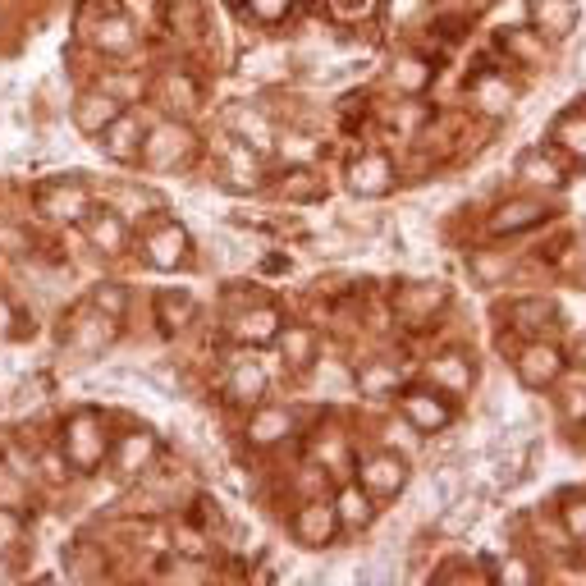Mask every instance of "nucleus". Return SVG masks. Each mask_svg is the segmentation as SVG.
<instances>
[{
    "label": "nucleus",
    "instance_id": "f257e3e1",
    "mask_svg": "<svg viewBox=\"0 0 586 586\" xmlns=\"http://www.w3.org/2000/svg\"><path fill=\"white\" fill-rule=\"evenodd\" d=\"M193 147H197V138L179 120L156 124V129L142 138V156H147V165H152V170H161V174L179 170V165L193 156Z\"/></svg>",
    "mask_w": 586,
    "mask_h": 586
},
{
    "label": "nucleus",
    "instance_id": "f03ea898",
    "mask_svg": "<svg viewBox=\"0 0 586 586\" xmlns=\"http://www.w3.org/2000/svg\"><path fill=\"white\" fill-rule=\"evenodd\" d=\"M65 458L78 472H97L101 458H106V426L97 413H78L65 426Z\"/></svg>",
    "mask_w": 586,
    "mask_h": 586
},
{
    "label": "nucleus",
    "instance_id": "7ed1b4c3",
    "mask_svg": "<svg viewBox=\"0 0 586 586\" xmlns=\"http://www.w3.org/2000/svg\"><path fill=\"white\" fill-rule=\"evenodd\" d=\"M399 413L413 431L435 435V431H445V426L454 422V403H449V394H440V390H408L399 399Z\"/></svg>",
    "mask_w": 586,
    "mask_h": 586
},
{
    "label": "nucleus",
    "instance_id": "20e7f679",
    "mask_svg": "<svg viewBox=\"0 0 586 586\" xmlns=\"http://www.w3.org/2000/svg\"><path fill=\"white\" fill-rule=\"evenodd\" d=\"M220 184L239 188V193L261 184V152H252L248 142L234 138V133L220 138Z\"/></svg>",
    "mask_w": 586,
    "mask_h": 586
},
{
    "label": "nucleus",
    "instance_id": "39448f33",
    "mask_svg": "<svg viewBox=\"0 0 586 586\" xmlns=\"http://www.w3.org/2000/svg\"><path fill=\"white\" fill-rule=\"evenodd\" d=\"M120 321L106 312H97V307L87 303V312H78L74 321H69V348H74L78 358H97V353H106L110 339L120 335Z\"/></svg>",
    "mask_w": 586,
    "mask_h": 586
},
{
    "label": "nucleus",
    "instance_id": "423d86ee",
    "mask_svg": "<svg viewBox=\"0 0 586 586\" xmlns=\"http://www.w3.org/2000/svg\"><path fill=\"white\" fill-rule=\"evenodd\" d=\"M142 252H147V266H156V271H174V266H184V257L193 252V243H188L184 225H174V220H156L152 234H147V243H142Z\"/></svg>",
    "mask_w": 586,
    "mask_h": 586
},
{
    "label": "nucleus",
    "instance_id": "0eeeda50",
    "mask_svg": "<svg viewBox=\"0 0 586 586\" xmlns=\"http://www.w3.org/2000/svg\"><path fill=\"white\" fill-rule=\"evenodd\" d=\"M559 376H564V353H559L554 344L532 339V344L518 353V380L527 385V390H545V385H554Z\"/></svg>",
    "mask_w": 586,
    "mask_h": 586
},
{
    "label": "nucleus",
    "instance_id": "6e6552de",
    "mask_svg": "<svg viewBox=\"0 0 586 586\" xmlns=\"http://www.w3.org/2000/svg\"><path fill=\"white\" fill-rule=\"evenodd\" d=\"M358 481L371 500H390V495L403 490V481H408V467H403L399 454H371L358 463Z\"/></svg>",
    "mask_w": 586,
    "mask_h": 586
},
{
    "label": "nucleus",
    "instance_id": "1a4fd4ad",
    "mask_svg": "<svg viewBox=\"0 0 586 586\" xmlns=\"http://www.w3.org/2000/svg\"><path fill=\"white\" fill-rule=\"evenodd\" d=\"M120 110H124L120 97H110L106 87H92V92H83V97L74 101V124H78V133H87V138H101L110 124L120 120Z\"/></svg>",
    "mask_w": 586,
    "mask_h": 586
},
{
    "label": "nucleus",
    "instance_id": "9d476101",
    "mask_svg": "<svg viewBox=\"0 0 586 586\" xmlns=\"http://www.w3.org/2000/svg\"><path fill=\"white\" fill-rule=\"evenodd\" d=\"M339 532V513L335 504L326 500H312L298 509V518H293V536H298V545H307V550H326L330 541H335Z\"/></svg>",
    "mask_w": 586,
    "mask_h": 586
},
{
    "label": "nucleus",
    "instance_id": "9b49d317",
    "mask_svg": "<svg viewBox=\"0 0 586 586\" xmlns=\"http://www.w3.org/2000/svg\"><path fill=\"white\" fill-rule=\"evenodd\" d=\"M527 19H532V28L545 42H564L577 28L582 10H577V0H532V5H527Z\"/></svg>",
    "mask_w": 586,
    "mask_h": 586
},
{
    "label": "nucleus",
    "instance_id": "f8f14e48",
    "mask_svg": "<svg viewBox=\"0 0 586 586\" xmlns=\"http://www.w3.org/2000/svg\"><path fill=\"white\" fill-rule=\"evenodd\" d=\"M348 188L358 197H385L394 188V165L385 152H367L348 165Z\"/></svg>",
    "mask_w": 586,
    "mask_h": 586
},
{
    "label": "nucleus",
    "instance_id": "ddd939ff",
    "mask_svg": "<svg viewBox=\"0 0 586 586\" xmlns=\"http://www.w3.org/2000/svg\"><path fill=\"white\" fill-rule=\"evenodd\" d=\"M541 220H550V202H541V197H513V202L490 211V234H522V229H536Z\"/></svg>",
    "mask_w": 586,
    "mask_h": 586
},
{
    "label": "nucleus",
    "instance_id": "4468645a",
    "mask_svg": "<svg viewBox=\"0 0 586 586\" xmlns=\"http://www.w3.org/2000/svg\"><path fill=\"white\" fill-rule=\"evenodd\" d=\"M37 211L55 225H74V220H87V193L78 184H51L37 193Z\"/></svg>",
    "mask_w": 586,
    "mask_h": 586
},
{
    "label": "nucleus",
    "instance_id": "2eb2a0df",
    "mask_svg": "<svg viewBox=\"0 0 586 586\" xmlns=\"http://www.w3.org/2000/svg\"><path fill=\"white\" fill-rule=\"evenodd\" d=\"M87 243L101 257H120L129 248V220L120 211H87Z\"/></svg>",
    "mask_w": 586,
    "mask_h": 586
},
{
    "label": "nucleus",
    "instance_id": "dca6fc26",
    "mask_svg": "<svg viewBox=\"0 0 586 586\" xmlns=\"http://www.w3.org/2000/svg\"><path fill=\"white\" fill-rule=\"evenodd\" d=\"M229 133H234V138H243L252 147V152H275V138H280V133H275V124L266 120V115H261V110H252V106H234L229 110Z\"/></svg>",
    "mask_w": 586,
    "mask_h": 586
},
{
    "label": "nucleus",
    "instance_id": "f3484780",
    "mask_svg": "<svg viewBox=\"0 0 586 586\" xmlns=\"http://www.w3.org/2000/svg\"><path fill=\"white\" fill-rule=\"evenodd\" d=\"M426 380H431V390L449 394V399H463L472 390V362L463 353H440V358L426 367Z\"/></svg>",
    "mask_w": 586,
    "mask_h": 586
},
{
    "label": "nucleus",
    "instance_id": "a211bd4d",
    "mask_svg": "<svg viewBox=\"0 0 586 586\" xmlns=\"http://www.w3.org/2000/svg\"><path fill=\"white\" fill-rule=\"evenodd\" d=\"M152 458H156V435L152 431H129L120 445H115V472H120L124 481H133L152 467Z\"/></svg>",
    "mask_w": 586,
    "mask_h": 586
},
{
    "label": "nucleus",
    "instance_id": "6ab92c4d",
    "mask_svg": "<svg viewBox=\"0 0 586 586\" xmlns=\"http://www.w3.org/2000/svg\"><path fill=\"white\" fill-rule=\"evenodd\" d=\"M142 138H147V129H142L133 115H124V110H120V120L106 129V156H110V161H120V165L138 161V156H142Z\"/></svg>",
    "mask_w": 586,
    "mask_h": 586
},
{
    "label": "nucleus",
    "instance_id": "aec40b11",
    "mask_svg": "<svg viewBox=\"0 0 586 586\" xmlns=\"http://www.w3.org/2000/svg\"><path fill=\"white\" fill-rule=\"evenodd\" d=\"M225 390L234 403H261V394H266V367H261L257 358H243L229 367V380Z\"/></svg>",
    "mask_w": 586,
    "mask_h": 586
},
{
    "label": "nucleus",
    "instance_id": "412c9836",
    "mask_svg": "<svg viewBox=\"0 0 586 586\" xmlns=\"http://www.w3.org/2000/svg\"><path fill=\"white\" fill-rule=\"evenodd\" d=\"M289 435H293L289 408H261V413L248 422V440L257 449H271V445H280V440H289Z\"/></svg>",
    "mask_w": 586,
    "mask_h": 586
},
{
    "label": "nucleus",
    "instance_id": "4be33fe9",
    "mask_svg": "<svg viewBox=\"0 0 586 586\" xmlns=\"http://www.w3.org/2000/svg\"><path fill=\"white\" fill-rule=\"evenodd\" d=\"M234 335L252 348H266L271 339H280V312L275 307H252V312H243L234 321Z\"/></svg>",
    "mask_w": 586,
    "mask_h": 586
},
{
    "label": "nucleus",
    "instance_id": "5701e85b",
    "mask_svg": "<svg viewBox=\"0 0 586 586\" xmlns=\"http://www.w3.org/2000/svg\"><path fill=\"white\" fill-rule=\"evenodd\" d=\"M280 358L293 376H298V371H312L316 367V335L307 326H293V330L280 326Z\"/></svg>",
    "mask_w": 586,
    "mask_h": 586
},
{
    "label": "nucleus",
    "instance_id": "b1692460",
    "mask_svg": "<svg viewBox=\"0 0 586 586\" xmlns=\"http://www.w3.org/2000/svg\"><path fill=\"white\" fill-rule=\"evenodd\" d=\"M509 321H513V330H522V335H545V330L559 321V312H554L550 298H522V303L509 307Z\"/></svg>",
    "mask_w": 586,
    "mask_h": 586
},
{
    "label": "nucleus",
    "instance_id": "393cba45",
    "mask_svg": "<svg viewBox=\"0 0 586 586\" xmlns=\"http://www.w3.org/2000/svg\"><path fill=\"white\" fill-rule=\"evenodd\" d=\"M193 298H188L184 289H165L161 298H156V321H161L165 335H179V330H188V321H193Z\"/></svg>",
    "mask_w": 586,
    "mask_h": 586
},
{
    "label": "nucleus",
    "instance_id": "a878e982",
    "mask_svg": "<svg viewBox=\"0 0 586 586\" xmlns=\"http://www.w3.org/2000/svg\"><path fill=\"white\" fill-rule=\"evenodd\" d=\"M518 179L522 184H532V188H559L564 184V170L554 165L550 152H527L518 161Z\"/></svg>",
    "mask_w": 586,
    "mask_h": 586
},
{
    "label": "nucleus",
    "instance_id": "bb28decb",
    "mask_svg": "<svg viewBox=\"0 0 586 586\" xmlns=\"http://www.w3.org/2000/svg\"><path fill=\"white\" fill-rule=\"evenodd\" d=\"M330 504H335L339 522H348V527H367V522L376 518V509H371V495L362 490V481H358V486H344Z\"/></svg>",
    "mask_w": 586,
    "mask_h": 586
},
{
    "label": "nucleus",
    "instance_id": "cd10ccee",
    "mask_svg": "<svg viewBox=\"0 0 586 586\" xmlns=\"http://www.w3.org/2000/svg\"><path fill=\"white\" fill-rule=\"evenodd\" d=\"M445 303H449L445 284H417V289L403 298V316H408V321H426V316H435Z\"/></svg>",
    "mask_w": 586,
    "mask_h": 586
},
{
    "label": "nucleus",
    "instance_id": "c85d7f7f",
    "mask_svg": "<svg viewBox=\"0 0 586 586\" xmlns=\"http://www.w3.org/2000/svg\"><path fill=\"white\" fill-rule=\"evenodd\" d=\"M92 42H97L101 51H110V55H129L133 46H138V37H133V23L129 19H101Z\"/></svg>",
    "mask_w": 586,
    "mask_h": 586
},
{
    "label": "nucleus",
    "instance_id": "c756f323",
    "mask_svg": "<svg viewBox=\"0 0 586 586\" xmlns=\"http://www.w3.org/2000/svg\"><path fill=\"white\" fill-rule=\"evenodd\" d=\"M477 518H481V500H477V495H454V500H449V509H440V527H445L449 536L467 532Z\"/></svg>",
    "mask_w": 586,
    "mask_h": 586
},
{
    "label": "nucleus",
    "instance_id": "7c9ffc66",
    "mask_svg": "<svg viewBox=\"0 0 586 586\" xmlns=\"http://www.w3.org/2000/svg\"><path fill=\"white\" fill-rule=\"evenodd\" d=\"M554 142H559L568 156L586 161V115H582V110H568L564 120L554 124Z\"/></svg>",
    "mask_w": 586,
    "mask_h": 586
},
{
    "label": "nucleus",
    "instance_id": "2f4dec72",
    "mask_svg": "<svg viewBox=\"0 0 586 586\" xmlns=\"http://www.w3.org/2000/svg\"><path fill=\"white\" fill-rule=\"evenodd\" d=\"M358 390L362 394H394L399 390V367L394 362H367L358 371Z\"/></svg>",
    "mask_w": 586,
    "mask_h": 586
},
{
    "label": "nucleus",
    "instance_id": "473e14b6",
    "mask_svg": "<svg viewBox=\"0 0 586 586\" xmlns=\"http://www.w3.org/2000/svg\"><path fill=\"white\" fill-rule=\"evenodd\" d=\"M92 307L120 321V316L129 312V289H124V284H97V289H92Z\"/></svg>",
    "mask_w": 586,
    "mask_h": 586
},
{
    "label": "nucleus",
    "instance_id": "72a5a7b5",
    "mask_svg": "<svg viewBox=\"0 0 586 586\" xmlns=\"http://www.w3.org/2000/svg\"><path fill=\"white\" fill-rule=\"evenodd\" d=\"M394 87H403V92H422L426 83H431V74H426L422 60H394Z\"/></svg>",
    "mask_w": 586,
    "mask_h": 586
},
{
    "label": "nucleus",
    "instance_id": "f704fd0d",
    "mask_svg": "<svg viewBox=\"0 0 586 586\" xmlns=\"http://www.w3.org/2000/svg\"><path fill=\"white\" fill-rule=\"evenodd\" d=\"M197 101V87L188 83L184 74H165V106L170 110H193Z\"/></svg>",
    "mask_w": 586,
    "mask_h": 586
},
{
    "label": "nucleus",
    "instance_id": "c9c22d12",
    "mask_svg": "<svg viewBox=\"0 0 586 586\" xmlns=\"http://www.w3.org/2000/svg\"><path fill=\"white\" fill-rule=\"evenodd\" d=\"M509 271H513V266L504 257H495V252H481V257L472 261V275H477L481 284H500Z\"/></svg>",
    "mask_w": 586,
    "mask_h": 586
},
{
    "label": "nucleus",
    "instance_id": "e433bc0d",
    "mask_svg": "<svg viewBox=\"0 0 586 586\" xmlns=\"http://www.w3.org/2000/svg\"><path fill=\"white\" fill-rule=\"evenodd\" d=\"M564 532L573 536V541H586V500L582 495H573V500L564 504Z\"/></svg>",
    "mask_w": 586,
    "mask_h": 586
},
{
    "label": "nucleus",
    "instance_id": "4c0bfd02",
    "mask_svg": "<svg viewBox=\"0 0 586 586\" xmlns=\"http://www.w3.org/2000/svg\"><path fill=\"white\" fill-rule=\"evenodd\" d=\"M293 10V0H248V14L257 23H280Z\"/></svg>",
    "mask_w": 586,
    "mask_h": 586
},
{
    "label": "nucleus",
    "instance_id": "58836bf2",
    "mask_svg": "<svg viewBox=\"0 0 586 586\" xmlns=\"http://www.w3.org/2000/svg\"><path fill=\"white\" fill-rule=\"evenodd\" d=\"M394 133H417V129H422V124H426V110L422 106H417V101H403V106L399 110H394Z\"/></svg>",
    "mask_w": 586,
    "mask_h": 586
},
{
    "label": "nucleus",
    "instance_id": "ea45409f",
    "mask_svg": "<svg viewBox=\"0 0 586 586\" xmlns=\"http://www.w3.org/2000/svg\"><path fill=\"white\" fill-rule=\"evenodd\" d=\"M477 97H490V115H504L509 110V87L500 83V78H481V87H477Z\"/></svg>",
    "mask_w": 586,
    "mask_h": 586
},
{
    "label": "nucleus",
    "instance_id": "a19ab883",
    "mask_svg": "<svg viewBox=\"0 0 586 586\" xmlns=\"http://www.w3.org/2000/svg\"><path fill=\"white\" fill-rule=\"evenodd\" d=\"M495 577H500V582H536V568L527 564V559H500V564H495Z\"/></svg>",
    "mask_w": 586,
    "mask_h": 586
},
{
    "label": "nucleus",
    "instance_id": "79ce46f5",
    "mask_svg": "<svg viewBox=\"0 0 586 586\" xmlns=\"http://www.w3.org/2000/svg\"><path fill=\"white\" fill-rule=\"evenodd\" d=\"M19 541H23V522H19V513L0 509V550H5V545H19Z\"/></svg>",
    "mask_w": 586,
    "mask_h": 586
},
{
    "label": "nucleus",
    "instance_id": "37998d69",
    "mask_svg": "<svg viewBox=\"0 0 586 586\" xmlns=\"http://www.w3.org/2000/svg\"><path fill=\"white\" fill-rule=\"evenodd\" d=\"M564 417L568 422H586V385H573L564 394Z\"/></svg>",
    "mask_w": 586,
    "mask_h": 586
},
{
    "label": "nucleus",
    "instance_id": "c03bdc74",
    "mask_svg": "<svg viewBox=\"0 0 586 586\" xmlns=\"http://www.w3.org/2000/svg\"><path fill=\"white\" fill-rule=\"evenodd\" d=\"M174 550H179V554H193V559H197V554H207V550H202V536H197V532H188V527H174Z\"/></svg>",
    "mask_w": 586,
    "mask_h": 586
},
{
    "label": "nucleus",
    "instance_id": "a18cd8bd",
    "mask_svg": "<svg viewBox=\"0 0 586 586\" xmlns=\"http://www.w3.org/2000/svg\"><path fill=\"white\" fill-rule=\"evenodd\" d=\"M284 184H289V188H284L289 197H312L316 193V188H312V174H289Z\"/></svg>",
    "mask_w": 586,
    "mask_h": 586
},
{
    "label": "nucleus",
    "instance_id": "49530a36",
    "mask_svg": "<svg viewBox=\"0 0 586 586\" xmlns=\"http://www.w3.org/2000/svg\"><path fill=\"white\" fill-rule=\"evenodd\" d=\"M10 326H14V307L5 303V298H0V335H5Z\"/></svg>",
    "mask_w": 586,
    "mask_h": 586
},
{
    "label": "nucleus",
    "instance_id": "de8ad7c7",
    "mask_svg": "<svg viewBox=\"0 0 586 586\" xmlns=\"http://www.w3.org/2000/svg\"><path fill=\"white\" fill-rule=\"evenodd\" d=\"M321 458H326V463H330V467H335V463H339V458H344V445H321Z\"/></svg>",
    "mask_w": 586,
    "mask_h": 586
},
{
    "label": "nucleus",
    "instance_id": "09e8293b",
    "mask_svg": "<svg viewBox=\"0 0 586 586\" xmlns=\"http://www.w3.org/2000/svg\"><path fill=\"white\" fill-rule=\"evenodd\" d=\"M577 362H586V339H582V348H577Z\"/></svg>",
    "mask_w": 586,
    "mask_h": 586
},
{
    "label": "nucleus",
    "instance_id": "8fccbe9b",
    "mask_svg": "<svg viewBox=\"0 0 586 586\" xmlns=\"http://www.w3.org/2000/svg\"><path fill=\"white\" fill-rule=\"evenodd\" d=\"M5 577H10V568H5V559H0V582H5Z\"/></svg>",
    "mask_w": 586,
    "mask_h": 586
}]
</instances>
